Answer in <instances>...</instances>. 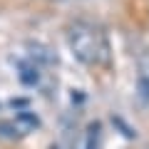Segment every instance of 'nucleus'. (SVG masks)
Returning <instances> with one entry per match:
<instances>
[{"mask_svg":"<svg viewBox=\"0 0 149 149\" xmlns=\"http://www.w3.org/2000/svg\"><path fill=\"white\" fill-rule=\"evenodd\" d=\"M67 42L72 55L85 65H104L109 60V45L104 32L92 22H74L67 30Z\"/></svg>","mask_w":149,"mask_h":149,"instance_id":"nucleus-1","label":"nucleus"},{"mask_svg":"<svg viewBox=\"0 0 149 149\" xmlns=\"http://www.w3.org/2000/svg\"><path fill=\"white\" fill-rule=\"evenodd\" d=\"M137 92H139V102H142V104H147V102H149V52H147V50L139 55Z\"/></svg>","mask_w":149,"mask_h":149,"instance_id":"nucleus-2","label":"nucleus"},{"mask_svg":"<svg viewBox=\"0 0 149 149\" xmlns=\"http://www.w3.org/2000/svg\"><path fill=\"white\" fill-rule=\"evenodd\" d=\"M20 80L25 82V85H35V82H37V70H32V67H22Z\"/></svg>","mask_w":149,"mask_h":149,"instance_id":"nucleus-3","label":"nucleus"},{"mask_svg":"<svg viewBox=\"0 0 149 149\" xmlns=\"http://www.w3.org/2000/svg\"><path fill=\"white\" fill-rule=\"evenodd\" d=\"M97 132H100L97 124H95V127H90V134H87V149H97V137H100Z\"/></svg>","mask_w":149,"mask_h":149,"instance_id":"nucleus-4","label":"nucleus"},{"mask_svg":"<svg viewBox=\"0 0 149 149\" xmlns=\"http://www.w3.org/2000/svg\"><path fill=\"white\" fill-rule=\"evenodd\" d=\"M52 149H65V147H62V144H52Z\"/></svg>","mask_w":149,"mask_h":149,"instance_id":"nucleus-5","label":"nucleus"}]
</instances>
